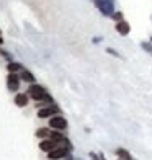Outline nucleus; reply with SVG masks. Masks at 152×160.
<instances>
[{"label":"nucleus","instance_id":"f257e3e1","mask_svg":"<svg viewBox=\"0 0 152 160\" xmlns=\"http://www.w3.org/2000/svg\"><path fill=\"white\" fill-rule=\"evenodd\" d=\"M28 95H30L33 100H36V101H41V100L53 101V98L48 95V92H46L44 87L36 85V83H31V85H30V88H28Z\"/></svg>","mask_w":152,"mask_h":160},{"label":"nucleus","instance_id":"f03ea898","mask_svg":"<svg viewBox=\"0 0 152 160\" xmlns=\"http://www.w3.org/2000/svg\"><path fill=\"white\" fill-rule=\"evenodd\" d=\"M95 7L105 17H113L114 13V0H95Z\"/></svg>","mask_w":152,"mask_h":160},{"label":"nucleus","instance_id":"7ed1b4c3","mask_svg":"<svg viewBox=\"0 0 152 160\" xmlns=\"http://www.w3.org/2000/svg\"><path fill=\"white\" fill-rule=\"evenodd\" d=\"M69 150H70L69 147H56L54 150L49 152L48 158H49V160H61V158H66L67 154H69Z\"/></svg>","mask_w":152,"mask_h":160},{"label":"nucleus","instance_id":"20e7f679","mask_svg":"<svg viewBox=\"0 0 152 160\" xmlns=\"http://www.w3.org/2000/svg\"><path fill=\"white\" fill-rule=\"evenodd\" d=\"M49 126L53 129L62 131V129L67 128V121H66V118H62V116H53V118L49 119Z\"/></svg>","mask_w":152,"mask_h":160},{"label":"nucleus","instance_id":"39448f33","mask_svg":"<svg viewBox=\"0 0 152 160\" xmlns=\"http://www.w3.org/2000/svg\"><path fill=\"white\" fill-rule=\"evenodd\" d=\"M20 77L17 74H8V77H7V88H8L10 92H17L20 88Z\"/></svg>","mask_w":152,"mask_h":160},{"label":"nucleus","instance_id":"423d86ee","mask_svg":"<svg viewBox=\"0 0 152 160\" xmlns=\"http://www.w3.org/2000/svg\"><path fill=\"white\" fill-rule=\"evenodd\" d=\"M57 113H59V108L57 106H46V108H43V110L38 111V116L39 118H53Z\"/></svg>","mask_w":152,"mask_h":160},{"label":"nucleus","instance_id":"0eeeda50","mask_svg":"<svg viewBox=\"0 0 152 160\" xmlns=\"http://www.w3.org/2000/svg\"><path fill=\"white\" fill-rule=\"evenodd\" d=\"M56 147H57V142H54L53 139H44V141L39 142V149L43 152H48V154H49L51 150H54Z\"/></svg>","mask_w":152,"mask_h":160},{"label":"nucleus","instance_id":"6e6552de","mask_svg":"<svg viewBox=\"0 0 152 160\" xmlns=\"http://www.w3.org/2000/svg\"><path fill=\"white\" fill-rule=\"evenodd\" d=\"M116 31L121 36H128L129 31H131V26H129L128 21H118V23H116Z\"/></svg>","mask_w":152,"mask_h":160},{"label":"nucleus","instance_id":"1a4fd4ad","mask_svg":"<svg viewBox=\"0 0 152 160\" xmlns=\"http://www.w3.org/2000/svg\"><path fill=\"white\" fill-rule=\"evenodd\" d=\"M28 98H30V95H26V93H17V95H15V103H17V106H20V108L26 106V105H28Z\"/></svg>","mask_w":152,"mask_h":160},{"label":"nucleus","instance_id":"9d476101","mask_svg":"<svg viewBox=\"0 0 152 160\" xmlns=\"http://www.w3.org/2000/svg\"><path fill=\"white\" fill-rule=\"evenodd\" d=\"M20 78L25 80V82H28V83H34V80H36L34 75L31 74L30 70H26V69H23V70L20 72Z\"/></svg>","mask_w":152,"mask_h":160},{"label":"nucleus","instance_id":"9b49d317","mask_svg":"<svg viewBox=\"0 0 152 160\" xmlns=\"http://www.w3.org/2000/svg\"><path fill=\"white\" fill-rule=\"evenodd\" d=\"M116 155H118V160H134L126 149H116Z\"/></svg>","mask_w":152,"mask_h":160},{"label":"nucleus","instance_id":"f8f14e48","mask_svg":"<svg viewBox=\"0 0 152 160\" xmlns=\"http://www.w3.org/2000/svg\"><path fill=\"white\" fill-rule=\"evenodd\" d=\"M51 139H53L54 142H57V144H59V142H66L67 139H66V136H64L62 132H51Z\"/></svg>","mask_w":152,"mask_h":160},{"label":"nucleus","instance_id":"ddd939ff","mask_svg":"<svg viewBox=\"0 0 152 160\" xmlns=\"http://www.w3.org/2000/svg\"><path fill=\"white\" fill-rule=\"evenodd\" d=\"M21 67H23V65L18 64V62H10L8 65H7V69H8L10 74H15V72H18V70H23Z\"/></svg>","mask_w":152,"mask_h":160},{"label":"nucleus","instance_id":"4468645a","mask_svg":"<svg viewBox=\"0 0 152 160\" xmlns=\"http://www.w3.org/2000/svg\"><path fill=\"white\" fill-rule=\"evenodd\" d=\"M36 136L41 137V139H44V137L51 136V132H49V129H48V128H39L38 131H36Z\"/></svg>","mask_w":152,"mask_h":160},{"label":"nucleus","instance_id":"2eb2a0df","mask_svg":"<svg viewBox=\"0 0 152 160\" xmlns=\"http://www.w3.org/2000/svg\"><path fill=\"white\" fill-rule=\"evenodd\" d=\"M111 18L116 21V23H118V21H123V13H121V12H114Z\"/></svg>","mask_w":152,"mask_h":160},{"label":"nucleus","instance_id":"dca6fc26","mask_svg":"<svg viewBox=\"0 0 152 160\" xmlns=\"http://www.w3.org/2000/svg\"><path fill=\"white\" fill-rule=\"evenodd\" d=\"M106 52H108V54H111V56H114V57H121V54L118 52L116 49H113V48H108V49H106Z\"/></svg>","mask_w":152,"mask_h":160},{"label":"nucleus","instance_id":"f3484780","mask_svg":"<svg viewBox=\"0 0 152 160\" xmlns=\"http://www.w3.org/2000/svg\"><path fill=\"white\" fill-rule=\"evenodd\" d=\"M142 49L144 51H152V42H142Z\"/></svg>","mask_w":152,"mask_h":160},{"label":"nucleus","instance_id":"a211bd4d","mask_svg":"<svg viewBox=\"0 0 152 160\" xmlns=\"http://www.w3.org/2000/svg\"><path fill=\"white\" fill-rule=\"evenodd\" d=\"M92 160H100V154H95V152H90Z\"/></svg>","mask_w":152,"mask_h":160},{"label":"nucleus","instance_id":"6ab92c4d","mask_svg":"<svg viewBox=\"0 0 152 160\" xmlns=\"http://www.w3.org/2000/svg\"><path fill=\"white\" fill-rule=\"evenodd\" d=\"M2 42H3V41H2V36H0V44H2Z\"/></svg>","mask_w":152,"mask_h":160},{"label":"nucleus","instance_id":"aec40b11","mask_svg":"<svg viewBox=\"0 0 152 160\" xmlns=\"http://www.w3.org/2000/svg\"><path fill=\"white\" fill-rule=\"evenodd\" d=\"M150 42H152V38H150Z\"/></svg>","mask_w":152,"mask_h":160}]
</instances>
